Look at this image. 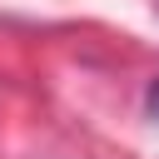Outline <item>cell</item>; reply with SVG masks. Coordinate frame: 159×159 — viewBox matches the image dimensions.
I'll list each match as a JSON object with an SVG mask.
<instances>
[{
  "label": "cell",
  "mask_w": 159,
  "mask_h": 159,
  "mask_svg": "<svg viewBox=\"0 0 159 159\" xmlns=\"http://www.w3.org/2000/svg\"><path fill=\"white\" fill-rule=\"evenodd\" d=\"M144 104H149V119H154V124H159V80H154V84H149V99H144Z\"/></svg>",
  "instance_id": "1"
}]
</instances>
